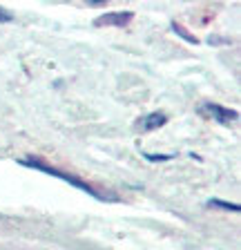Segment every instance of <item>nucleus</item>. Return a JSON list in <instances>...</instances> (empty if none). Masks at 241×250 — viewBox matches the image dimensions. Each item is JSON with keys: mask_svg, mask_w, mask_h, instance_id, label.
Masks as SVG:
<instances>
[{"mask_svg": "<svg viewBox=\"0 0 241 250\" xmlns=\"http://www.w3.org/2000/svg\"><path fill=\"white\" fill-rule=\"evenodd\" d=\"M20 163H22V166H27V167H34V170H40V172H45V174H49V177H56V179H60V181L69 183V186H74V188H79L80 192H87L89 197L100 199V197H99V192H96V190H92V188H89L85 181H80V179L72 177V174H65V172L56 170V167H49V166H45V163H42V161H38V159H25V161H20Z\"/></svg>", "mask_w": 241, "mask_h": 250, "instance_id": "f257e3e1", "label": "nucleus"}, {"mask_svg": "<svg viewBox=\"0 0 241 250\" xmlns=\"http://www.w3.org/2000/svg\"><path fill=\"white\" fill-rule=\"evenodd\" d=\"M201 109H203L208 116H212L217 123H221V125H230L232 121L239 119V114H237L235 109H228V107H223V105H217V103H208V105H203Z\"/></svg>", "mask_w": 241, "mask_h": 250, "instance_id": "f03ea898", "label": "nucleus"}, {"mask_svg": "<svg viewBox=\"0 0 241 250\" xmlns=\"http://www.w3.org/2000/svg\"><path fill=\"white\" fill-rule=\"evenodd\" d=\"M134 18V14L132 11H112V14H103L96 21V27H107V25H114V27H123L127 25V22Z\"/></svg>", "mask_w": 241, "mask_h": 250, "instance_id": "7ed1b4c3", "label": "nucleus"}, {"mask_svg": "<svg viewBox=\"0 0 241 250\" xmlns=\"http://www.w3.org/2000/svg\"><path fill=\"white\" fill-rule=\"evenodd\" d=\"M165 121H168L165 114H161V112H152V114H147L139 125H141V130L152 132V130H157V127H161V125H165Z\"/></svg>", "mask_w": 241, "mask_h": 250, "instance_id": "20e7f679", "label": "nucleus"}, {"mask_svg": "<svg viewBox=\"0 0 241 250\" xmlns=\"http://www.w3.org/2000/svg\"><path fill=\"white\" fill-rule=\"evenodd\" d=\"M208 206H217V208H223V210H232V212H237V210H239V206H237V203L219 201V199H212V201H210Z\"/></svg>", "mask_w": 241, "mask_h": 250, "instance_id": "39448f33", "label": "nucleus"}, {"mask_svg": "<svg viewBox=\"0 0 241 250\" xmlns=\"http://www.w3.org/2000/svg\"><path fill=\"white\" fill-rule=\"evenodd\" d=\"M174 154H145V159H150V161H170Z\"/></svg>", "mask_w": 241, "mask_h": 250, "instance_id": "423d86ee", "label": "nucleus"}, {"mask_svg": "<svg viewBox=\"0 0 241 250\" xmlns=\"http://www.w3.org/2000/svg\"><path fill=\"white\" fill-rule=\"evenodd\" d=\"M11 21V14L5 9H0V22H9Z\"/></svg>", "mask_w": 241, "mask_h": 250, "instance_id": "0eeeda50", "label": "nucleus"}]
</instances>
